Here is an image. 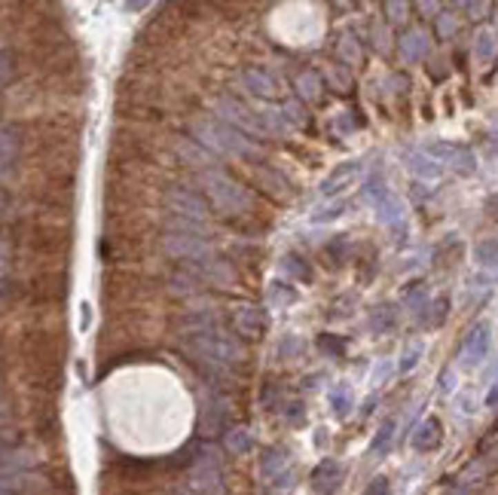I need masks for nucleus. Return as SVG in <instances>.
<instances>
[{
    "instance_id": "obj_31",
    "label": "nucleus",
    "mask_w": 498,
    "mask_h": 495,
    "mask_svg": "<svg viewBox=\"0 0 498 495\" xmlns=\"http://www.w3.org/2000/svg\"><path fill=\"white\" fill-rule=\"evenodd\" d=\"M339 55H343L348 65H358L361 61V46H358V40H355L352 34H346V37L339 40Z\"/></svg>"
},
{
    "instance_id": "obj_34",
    "label": "nucleus",
    "mask_w": 498,
    "mask_h": 495,
    "mask_svg": "<svg viewBox=\"0 0 498 495\" xmlns=\"http://www.w3.org/2000/svg\"><path fill=\"white\" fill-rule=\"evenodd\" d=\"M330 129H333V135H339V138H346L348 132H355V119H352V113H339V117H333Z\"/></svg>"
},
{
    "instance_id": "obj_3",
    "label": "nucleus",
    "mask_w": 498,
    "mask_h": 495,
    "mask_svg": "<svg viewBox=\"0 0 498 495\" xmlns=\"http://www.w3.org/2000/svg\"><path fill=\"white\" fill-rule=\"evenodd\" d=\"M202 187L211 196V205L226 214H245L251 208V193L241 183H236L230 174H223L220 168H208L202 172Z\"/></svg>"
},
{
    "instance_id": "obj_23",
    "label": "nucleus",
    "mask_w": 498,
    "mask_h": 495,
    "mask_svg": "<svg viewBox=\"0 0 498 495\" xmlns=\"http://www.w3.org/2000/svg\"><path fill=\"white\" fill-rule=\"evenodd\" d=\"M434 31H437L440 40L455 37V31H459V16L450 12V10H440L437 16H434Z\"/></svg>"
},
{
    "instance_id": "obj_44",
    "label": "nucleus",
    "mask_w": 498,
    "mask_h": 495,
    "mask_svg": "<svg viewBox=\"0 0 498 495\" xmlns=\"http://www.w3.org/2000/svg\"><path fill=\"white\" fill-rule=\"evenodd\" d=\"M89 321H92V306L83 303L80 306V330H89Z\"/></svg>"
},
{
    "instance_id": "obj_36",
    "label": "nucleus",
    "mask_w": 498,
    "mask_h": 495,
    "mask_svg": "<svg viewBox=\"0 0 498 495\" xmlns=\"http://www.w3.org/2000/svg\"><path fill=\"white\" fill-rule=\"evenodd\" d=\"M428 309H434V315L428 318V324H431V327H437V324H444L446 309H450V300H446V296H440V300H437V303H431Z\"/></svg>"
},
{
    "instance_id": "obj_13",
    "label": "nucleus",
    "mask_w": 498,
    "mask_h": 495,
    "mask_svg": "<svg viewBox=\"0 0 498 495\" xmlns=\"http://www.w3.org/2000/svg\"><path fill=\"white\" fill-rule=\"evenodd\" d=\"M431 49V37L422 31V28H410V31L401 34V55L407 61H422Z\"/></svg>"
},
{
    "instance_id": "obj_50",
    "label": "nucleus",
    "mask_w": 498,
    "mask_h": 495,
    "mask_svg": "<svg viewBox=\"0 0 498 495\" xmlns=\"http://www.w3.org/2000/svg\"><path fill=\"white\" fill-rule=\"evenodd\" d=\"M0 413H3V398H0Z\"/></svg>"
},
{
    "instance_id": "obj_4",
    "label": "nucleus",
    "mask_w": 498,
    "mask_h": 495,
    "mask_svg": "<svg viewBox=\"0 0 498 495\" xmlns=\"http://www.w3.org/2000/svg\"><path fill=\"white\" fill-rule=\"evenodd\" d=\"M215 117L223 119L226 125H232L236 132H241L245 138L248 135L251 138H266L269 135V125H266V119H263V113L245 108V104L236 101V98H230V95H223V98H217L215 101Z\"/></svg>"
},
{
    "instance_id": "obj_40",
    "label": "nucleus",
    "mask_w": 498,
    "mask_h": 495,
    "mask_svg": "<svg viewBox=\"0 0 498 495\" xmlns=\"http://www.w3.org/2000/svg\"><path fill=\"white\" fill-rule=\"evenodd\" d=\"M465 10L471 12V19H486V12H492L489 3H465Z\"/></svg>"
},
{
    "instance_id": "obj_21",
    "label": "nucleus",
    "mask_w": 498,
    "mask_h": 495,
    "mask_svg": "<svg viewBox=\"0 0 498 495\" xmlns=\"http://www.w3.org/2000/svg\"><path fill=\"white\" fill-rule=\"evenodd\" d=\"M376 211H379L382 223H397L404 217V202L397 199L395 193H388V196H382V199L376 202Z\"/></svg>"
},
{
    "instance_id": "obj_20",
    "label": "nucleus",
    "mask_w": 498,
    "mask_h": 495,
    "mask_svg": "<svg viewBox=\"0 0 498 495\" xmlns=\"http://www.w3.org/2000/svg\"><path fill=\"white\" fill-rule=\"evenodd\" d=\"M330 407H333V413L343 419V416L352 413V407H355V398H352V388H348L346 383H337L330 388Z\"/></svg>"
},
{
    "instance_id": "obj_26",
    "label": "nucleus",
    "mask_w": 498,
    "mask_h": 495,
    "mask_svg": "<svg viewBox=\"0 0 498 495\" xmlns=\"http://www.w3.org/2000/svg\"><path fill=\"white\" fill-rule=\"evenodd\" d=\"M168 230H172L175 236H199L202 239V223L187 221V217H177V214L168 217Z\"/></svg>"
},
{
    "instance_id": "obj_2",
    "label": "nucleus",
    "mask_w": 498,
    "mask_h": 495,
    "mask_svg": "<svg viewBox=\"0 0 498 495\" xmlns=\"http://www.w3.org/2000/svg\"><path fill=\"white\" fill-rule=\"evenodd\" d=\"M193 138L196 144H202L208 153H220V156H254L251 138H245L232 125H226L217 117H199L193 119Z\"/></svg>"
},
{
    "instance_id": "obj_16",
    "label": "nucleus",
    "mask_w": 498,
    "mask_h": 495,
    "mask_svg": "<svg viewBox=\"0 0 498 495\" xmlns=\"http://www.w3.org/2000/svg\"><path fill=\"white\" fill-rule=\"evenodd\" d=\"M474 55L480 65H489V61L498 55V31L492 28H480L474 37Z\"/></svg>"
},
{
    "instance_id": "obj_46",
    "label": "nucleus",
    "mask_w": 498,
    "mask_h": 495,
    "mask_svg": "<svg viewBox=\"0 0 498 495\" xmlns=\"http://www.w3.org/2000/svg\"><path fill=\"white\" fill-rule=\"evenodd\" d=\"M300 413H303V404H290L288 419H290V422H300Z\"/></svg>"
},
{
    "instance_id": "obj_42",
    "label": "nucleus",
    "mask_w": 498,
    "mask_h": 495,
    "mask_svg": "<svg viewBox=\"0 0 498 495\" xmlns=\"http://www.w3.org/2000/svg\"><path fill=\"white\" fill-rule=\"evenodd\" d=\"M391 370H395V367H391L388 361H386V364H379V367L373 370V383H386V379L391 376Z\"/></svg>"
},
{
    "instance_id": "obj_51",
    "label": "nucleus",
    "mask_w": 498,
    "mask_h": 495,
    "mask_svg": "<svg viewBox=\"0 0 498 495\" xmlns=\"http://www.w3.org/2000/svg\"><path fill=\"white\" fill-rule=\"evenodd\" d=\"M495 25H498V16H495Z\"/></svg>"
},
{
    "instance_id": "obj_7",
    "label": "nucleus",
    "mask_w": 498,
    "mask_h": 495,
    "mask_svg": "<svg viewBox=\"0 0 498 495\" xmlns=\"http://www.w3.org/2000/svg\"><path fill=\"white\" fill-rule=\"evenodd\" d=\"M162 251L175 260H205L211 254V245L199 236H175V232H168L162 239Z\"/></svg>"
},
{
    "instance_id": "obj_22",
    "label": "nucleus",
    "mask_w": 498,
    "mask_h": 495,
    "mask_svg": "<svg viewBox=\"0 0 498 495\" xmlns=\"http://www.w3.org/2000/svg\"><path fill=\"white\" fill-rule=\"evenodd\" d=\"M474 260L486 270H498V239H483L474 248Z\"/></svg>"
},
{
    "instance_id": "obj_28",
    "label": "nucleus",
    "mask_w": 498,
    "mask_h": 495,
    "mask_svg": "<svg viewBox=\"0 0 498 495\" xmlns=\"http://www.w3.org/2000/svg\"><path fill=\"white\" fill-rule=\"evenodd\" d=\"M395 428H397V422L395 419H386L382 422V428H379V434H376V441H373V449L376 456H379V452H386L388 447H391V441H395Z\"/></svg>"
},
{
    "instance_id": "obj_29",
    "label": "nucleus",
    "mask_w": 498,
    "mask_h": 495,
    "mask_svg": "<svg viewBox=\"0 0 498 495\" xmlns=\"http://www.w3.org/2000/svg\"><path fill=\"white\" fill-rule=\"evenodd\" d=\"M269 303H275V306H290V303H297V291L290 285H284V281H275L272 291H269Z\"/></svg>"
},
{
    "instance_id": "obj_6",
    "label": "nucleus",
    "mask_w": 498,
    "mask_h": 495,
    "mask_svg": "<svg viewBox=\"0 0 498 495\" xmlns=\"http://www.w3.org/2000/svg\"><path fill=\"white\" fill-rule=\"evenodd\" d=\"M166 205L172 208V214L187 217V221H196V223H205V217L211 214V205L205 202L196 190H187V187H172L168 190Z\"/></svg>"
},
{
    "instance_id": "obj_30",
    "label": "nucleus",
    "mask_w": 498,
    "mask_h": 495,
    "mask_svg": "<svg viewBox=\"0 0 498 495\" xmlns=\"http://www.w3.org/2000/svg\"><path fill=\"white\" fill-rule=\"evenodd\" d=\"M422 352H425V345L422 343H410L407 349H404V355H401V364H397V370L401 373H410L412 367L422 361Z\"/></svg>"
},
{
    "instance_id": "obj_35",
    "label": "nucleus",
    "mask_w": 498,
    "mask_h": 495,
    "mask_svg": "<svg viewBox=\"0 0 498 495\" xmlns=\"http://www.w3.org/2000/svg\"><path fill=\"white\" fill-rule=\"evenodd\" d=\"M226 447L236 449V452H245L248 447H251V441H248V434H245L241 428H232V431H230V437H226Z\"/></svg>"
},
{
    "instance_id": "obj_32",
    "label": "nucleus",
    "mask_w": 498,
    "mask_h": 495,
    "mask_svg": "<svg viewBox=\"0 0 498 495\" xmlns=\"http://www.w3.org/2000/svg\"><path fill=\"white\" fill-rule=\"evenodd\" d=\"M318 349H324L327 355H337V358H343V355H346V339L324 334L321 339H318Z\"/></svg>"
},
{
    "instance_id": "obj_15",
    "label": "nucleus",
    "mask_w": 498,
    "mask_h": 495,
    "mask_svg": "<svg viewBox=\"0 0 498 495\" xmlns=\"http://www.w3.org/2000/svg\"><path fill=\"white\" fill-rule=\"evenodd\" d=\"M407 168L416 178H422V181H437L440 174H444V168L434 162L425 150H416V153H407Z\"/></svg>"
},
{
    "instance_id": "obj_19",
    "label": "nucleus",
    "mask_w": 498,
    "mask_h": 495,
    "mask_svg": "<svg viewBox=\"0 0 498 495\" xmlns=\"http://www.w3.org/2000/svg\"><path fill=\"white\" fill-rule=\"evenodd\" d=\"M177 153H181V159H187L190 165H199L208 172L211 168V153L205 150L202 144H196V141H177Z\"/></svg>"
},
{
    "instance_id": "obj_27",
    "label": "nucleus",
    "mask_w": 498,
    "mask_h": 495,
    "mask_svg": "<svg viewBox=\"0 0 498 495\" xmlns=\"http://www.w3.org/2000/svg\"><path fill=\"white\" fill-rule=\"evenodd\" d=\"M404 303H407L410 312H419V315H422L425 309H428V294H425V287H422V285H412L410 291L404 294Z\"/></svg>"
},
{
    "instance_id": "obj_12",
    "label": "nucleus",
    "mask_w": 498,
    "mask_h": 495,
    "mask_svg": "<svg viewBox=\"0 0 498 495\" xmlns=\"http://www.w3.org/2000/svg\"><path fill=\"white\" fill-rule=\"evenodd\" d=\"M440 437H444V425H440V419L428 416V419H422V422L416 425L410 443H412V449L428 452V449H437V447H440Z\"/></svg>"
},
{
    "instance_id": "obj_47",
    "label": "nucleus",
    "mask_w": 498,
    "mask_h": 495,
    "mask_svg": "<svg viewBox=\"0 0 498 495\" xmlns=\"http://www.w3.org/2000/svg\"><path fill=\"white\" fill-rule=\"evenodd\" d=\"M416 10H419V12H440V6H437V3H419Z\"/></svg>"
},
{
    "instance_id": "obj_41",
    "label": "nucleus",
    "mask_w": 498,
    "mask_h": 495,
    "mask_svg": "<svg viewBox=\"0 0 498 495\" xmlns=\"http://www.w3.org/2000/svg\"><path fill=\"white\" fill-rule=\"evenodd\" d=\"M373 37H376V49H379V52H388V31H386V28L376 25Z\"/></svg>"
},
{
    "instance_id": "obj_5",
    "label": "nucleus",
    "mask_w": 498,
    "mask_h": 495,
    "mask_svg": "<svg viewBox=\"0 0 498 495\" xmlns=\"http://www.w3.org/2000/svg\"><path fill=\"white\" fill-rule=\"evenodd\" d=\"M425 153L437 162L440 168H452L455 174H474L477 168V156L471 147L465 144H452V141H431L425 147Z\"/></svg>"
},
{
    "instance_id": "obj_11",
    "label": "nucleus",
    "mask_w": 498,
    "mask_h": 495,
    "mask_svg": "<svg viewBox=\"0 0 498 495\" xmlns=\"http://www.w3.org/2000/svg\"><path fill=\"white\" fill-rule=\"evenodd\" d=\"M361 168H364V165H361V159H346V162H339V165L333 168V172L321 181V193H324V196L343 193L348 183H352V181L361 174Z\"/></svg>"
},
{
    "instance_id": "obj_39",
    "label": "nucleus",
    "mask_w": 498,
    "mask_h": 495,
    "mask_svg": "<svg viewBox=\"0 0 498 495\" xmlns=\"http://www.w3.org/2000/svg\"><path fill=\"white\" fill-rule=\"evenodd\" d=\"M281 113H284V119H288V125H303V123H306V117L300 113V108H297V104H284Z\"/></svg>"
},
{
    "instance_id": "obj_17",
    "label": "nucleus",
    "mask_w": 498,
    "mask_h": 495,
    "mask_svg": "<svg viewBox=\"0 0 498 495\" xmlns=\"http://www.w3.org/2000/svg\"><path fill=\"white\" fill-rule=\"evenodd\" d=\"M367 324L373 334H391V330L397 327V309L391 306V303H382V306H376L373 312H370Z\"/></svg>"
},
{
    "instance_id": "obj_24",
    "label": "nucleus",
    "mask_w": 498,
    "mask_h": 495,
    "mask_svg": "<svg viewBox=\"0 0 498 495\" xmlns=\"http://www.w3.org/2000/svg\"><path fill=\"white\" fill-rule=\"evenodd\" d=\"M281 270L288 272V275H294L297 281H312L309 263H303V260H300V257H294V254H288V257L281 260Z\"/></svg>"
},
{
    "instance_id": "obj_43",
    "label": "nucleus",
    "mask_w": 498,
    "mask_h": 495,
    "mask_svg": "<svg viewBox=\"0 0 498 495\" xmlns=\"http://www.w3.org/2000/svg\"><path fill=\"white\" fill-rule=\"evenodd\" d=\"M386 492H388V480L386 477H376L373 486L367 489V495H386Z\"/></svg>"
},
{
    "instance_id": "obj_14",
    "label": "nucleus",
    "mask_w": 498,
    "mask_h": 495,
    "mask_svg": "<svg viewBox=\"0 0 498 495\" xmlns=\"http://www.w3.org/2000/svg\"><path fill=\"white\" fill-rule=\"evenodd\" d=\"M312 483H315L318 492H337L339 483H343V465L333 462V458H324V462L312 471Z\"/></svg>"
},
{
    "instance_id": "obj_33",
    "label": "nucleus",
    "mask_w": 498,
    "mask_h": 495,
    "mask_svg": "<svg viewBox=\"0 0 498 495\" xmlns=\"http://www.w3.org/2000/svg\"><path fill=\"white\" fill-rule=\"evenodd\" d=\"M202 425L205 428H211V431H217L220 425H223V407L215 404V407H205V416H202Z\"/></svg>"
},
{
    "instance_id": "obj_9",
    "label": "nucleus",
    "mask_w": 498,
    "mask_h": 495,
    "mask_svg": "<svg viewBox=\"0 0 498 495\" xmlns=\"http://www.w3.org/2000/svg\"><path fill=\"white\" fill-rule=\"evenodd\" d=\"M489 339H492V330H489L486 321L474 324L471 334L465 336V345H461V361H465L468 367H477L483 358L489 355Z\"/></svg>"
},
{
    "instance_id": "obj_10",
    "label": "nucleus",
    "mask_w": 498,
    "mask_h": 495,
    "mask_svg": "<svg viewBox=\"0 0 498 495\" xmlns=\"http://www.w3.org/2000/svg\"><path fill=\"white\" fill-rule=\"evenodd\" d=\"M232 321H236V330L245 339H257L266 330V312L254 303H241V306L232 312Z\"/></svg>"
},
{
    "instance_id": "obj_1",
    "label": "nucleus",
    "mask_w": 498,
    "mask_h": 495,
    "mask_svg": "<svg viewBox=\"0 0 498 495\" xmlns=\"http://www.w3.org/2000/svg\"><path fill=\"white\" fill-rule=\"evenodd\" d=\"M183 349H187L196 361H205L208 367H215V370H217V367H226V364H232V361L245 358V349H241L239 339L232 334H226V330L215 327V324L187 330Z\"/></svg>"
},
{
    "instance_id": "obj_25",
    "label": "nucleus",
    "mask_w": 498,
    "mask_h": 495,
    "mask_svg": "<svg viewBox=\"0 0 498 495\" xmlns=\"http://www.w3.org/2000/svg\"><path fill=\"white\" fill-rule=\"evenodd\" d=\"M346 208H348V202L337 199L333 205H324V208H318L315 214L309 217V221H312V223H330V221H337V217H343V214H346Z\"/></svg>"
},
{
    "instance_id": "obj_8",
    "label": "nucleus",
    "mask_w": 498,
    "mask_h": 495,
    "mask_svg": "<svg viewBox=\"0 0 498 495\" xmlns=\"http://www.w3.org/2000/svg\"><path fill=\"white\" fill-rule=\"evenodd\" d=\"M241 83H245V89L251 92V95L263 98V101H275V98H281V92H284L281 83L260 65H248L241 70Z\"/></svg>"
},
{
    "instance_id": "obj_48",
    "label": "nucleus",
    "mask_w": 498,
    "mask_h": 495,
    "mask_svg": "<svg viewBox=\"0 0 498 495\" xmlns=\"http://www.w3.org/2000/svg\"><path fill=\"white\" fill-rule=\"evenodd\" d=\"M3 211H6V193L0 190V214H3Z\"/></svg>"
},
{
    "instance_id": "obj_37",
    "label": "nucleus",
    "mask_w": 498,
    "mask_h": 495,
    "mask_svg": "<svg viewBox=\"0 0 498 495\" xmlns=\"http://www.w3.org/2000/svg\"><path fill=\"white\" fill-rule=\"evenodd\" d=\"M12 70H16V59H12L10 52H0V86H3V83H10Z\"/></svg>"
},
{
    "instance_id": "obj_49",
    "label": "nucleus",
    "mask_w": 498,
    "mask_h": 495,
    "mask_svg": "<svg viewBox=\"0 0 498 495\" xmlns=\"http://www.w3.org/2000/svg\"><path fill=\"white\" fill-rule=\"evenodd\" d=\"M3 254H6V245H3V242H0V260H3Z\"/></svg>"
},
{
    "instance_id": "obj_38",
    "label": "nucleus",
    "mask_w": 498,
    "mask_h": 495,
    "mask_svg": "<svg viewBox=\"0 0 498 495\" xmlns=\"http://www.w3.org/2000/svg\"><path fill=\"white\" fill-rule=\"evenodd\" d=\"M386 12H388V22H395V25H401L404 19H407V12H410V6L407 3H386Z\"/></svg>"
},
{
    "instance_id": "obj_18",
    "label": "nucleus",
    "mask_w": 498,
    "mask_h": 495,
    "mask_svg": "<svg viewBox=\"0 0 498 495\" xmlns=\"http://www.w3.org/2000/svg\"><path fill=\"white\" fill-rule=\"evenodd\" d=\"M294 86H297V92H300L303 101L315 104L318 98H321V77H318L315 70H300V74H297V80H294Z\"/></svg>"
},
{
    "instance_id": "obj_45",
    "label": "nucleus",
    "mask_w": 498,
    "mask_h": 495,
    "mask_svg": "<svg viewBox=\"0 0 498 495\" xmlns=\"http://www.w3.org/2000/svg\"><path fill=\"white\" fill-rule=\"evenodd\" d=\"M486 407H498V379H495V385L489 388V394H486Z\"/></svg>"
}]
</instances>
